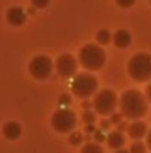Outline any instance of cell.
Segmentation results:
<instances>
[{"label": "cell", "instance_id": "6da1fadb", "mask_svg": "<svg viewBox=\"0 0 151 153\" xmlns=\"http://www.w3.org/2000/svg\"><path fill=\"white\" fill-rule=\"evenodd\" d=\"M119 109L125 118L138 121L147 114V97L138 90H126L119 99Z\"/></svg>", "mask_w": 151, "mask_h": 153}, {"label": "cell", "instance_id": "7a4b0ae2", "mask_svg": "<svg viewBox=\"0 0 151 153\" xmlns=\"http://www.w3.org/2000/svg\"><path fill=\"white\" fill-rule=\"evenodd\" d=\"M78 59H79V63L85 69H88V71H98V69H101L104 66L107 56H106V52L100 46L88 43V44L81 47Z\"/></svg>", "mask_w": 151, "mask_h": 153}, {"label": "cell", "instance_id": "3957f363", "mask_svg": "<svg viewBox=\"0 0 151 153\" xmlns=\"http://www.w3.org/2000/svg\"><path fill=\"white\" fill-rule=\"evenodd\" d=\"M128 74L136 82H145L151 79V55L136 53L128 63Z\"/></svg>", "mask_w": 151, "mask_h": 153}, {"label": "cell", "instance_id": "277c9868", "mask_svg": "<svg viewBox=\"0 0 151 153\" xmlns=\"http://www.w3.org/2000/svg\"><path fill=\"white\" fill-rule=\"evenodd\" d=\"M98 88V81L90 72H81L74 76L72 81V93L79 99H88L95 96Z\"/></svg>", "mask_w": 151, "mask_h": 153}, {"label": "cell", "instance_id": "5b68a950", "mask_svg": "<svg viewBox=\"0 0 151 153\" xmlns=\"http://www.w3.org/2000/svg\"><path fill=\"white\" fill-rule=\"evenodd\" d=\"M52 127L56 133L71 134L76 127V115L68 108H60L52 115Z\"/></svg>", "mask_w": 151, "mask_h": 153}, {"label": "cell", "instance_id": "8992f818", "mask_svg": "<svg viewBox=\"0 0 151 153\" xmlns=\"http://www.w3.org/2000/svg\"><path fill=\"white\" fill-rule=\"evenodd\" d=\"M93 108L98 115L107 116V115L114 114L117 108V96L113 90L103 88L98 93H95L94 100H93Z\"/></svg>", "mask_w": 151, "mask_h": 153}, {"label": "cell", "instance_id": "52a82bcc", "mask_svg": "<svg viewBox=\"0 0 151 153\" xmlns=\"http://www.w3.org/2000/svg\"><path fill=\"white\" fill-rule=\"evenodd\" d=\"M53 62L46 55H37L29 60L28 71L35 79H47L53 72Z\"/></svg>", "mask_w": 151, "mask_h": 153}, {"label": "cell", "instance_id": "ba28073f", "mask_svg": "<svg viewBox=\"0 0 151 153\" xmlns=\"http://www.w3.org/2000/svg\"><path fill=\"white\" fill-rule=\"evenodd\" d=\"M55 69H56L57 75H60L62 78H71V76L76 75L78 60L69 53H63L56 59Z\"/></svg>", "mask_w": 151, "mask_h": 153}, {"label": "cell", "instance_id": "9c48e42d", "mask_svg": "<svg viewBox=\"0 0 151 153\" xmlns=\"http://www.w3.org/2000/svg\"><path fill=\"white\" fill-rule=\"evenodd\" d=\"M6 21L12 27H21L27 21V12L21 6H12L6 12Z\"/></svg>", "mask_w": 151, "mask_h": 153}, {"label": "cell", "instance_id": "30bf717a", "mask_svg": "<svg viewBox=\"0 0 151 153\" xmlns=\"http://www.w3.org/2000/svg\"><path fill=\"white\" fill-rule=\"evenodd\" d=\"M112 41H113V44L117 49H126V47H129L131 43H132V36H131L129 31L120 28V30H117L113 34V40H112Z\"/></svg>", "mask_w": 151, "mask_h": 153}, {"label": "cell", "instance_id": "8fae6325", "mask_svg": "<svg viewBox=\"0 0 151 153\" xmlns=\"http://www.w3.org/2000/svg\"><path fill=\"white\" fill-rule=\"evenodd\" d=\"M3 135L7 138V140H18L22 134V127L21 124L16 121H7L4 125H3Z\"/></svg>", "mask_w": 151, "mask_h": 153}, {"label": "cell", "instance_id": "7c38bea8", "mask_svg": "<svg viewBox=\"0 0 151 153\" xmlns=\"http://www.w3.org/2000/svg\"><path fill=\"white\" fill-rule=\"evenodd\" d=\"M148 133V128H147V125H145V122H142V121H133L132 124L129 125V128H128V134H129V137L133 138V140H139V138H142L144 135H147Z\"/></svg>", "mask_w": 151, "mask_h": 153}, {"label": "cell", "instance_id": "4fadbf2b", "mask_svg": "<svg viewBox=\"0 0 151 153\" xmlns=\"http://www.w3.org/2000/svg\"><path fill=\"white\" fill-rule=\"evenodd\" d=\"M107 144L112 147V149H122L123 147V144H125V135L123 133H120V131H112V133H109L107 135Z\"/></svg>", "mask_w": 151, "mask_h": 153}, {"label": "cell", "instance_id": "5bb4252c", "mask_svg": "<svg viewBox=\"0 0 151 153\" xmlns=\"http://www.w3.org/2000/svg\"><path fill=\"white\" fill-rule=\"evenodd\" d=\"M95 40L98 41V44L106 46V44H109V43L113 40V34H112L107 28H101V30H98V31H97V34H95Z\"/></svg>", "mask_w": 151, "mask_h": 153}, {"label": "cell", "instance_id": "9a60e30c", "mask_svg": "<svg viewBox=\"0 0 151 153\" xmlns=\"http://www.w3.org/2000/svg\"><path fill=\"white\" fill-rule=\"evenodd\" d=\"M81 153H104V150L100 146V143H87L82 146Z\"/></svg>", "mask_w": 151, "mask_h": 153}, {"label": "cell", "instance_id": "2e32d148", "mask_svg": "<svg viewBox=\"0 0 151 153\" xmlns=\"http://www.w3.org/2000/svg\"><path fill=\"white\" fill-rule=\"evenodd\" d=\"M82 141H84V135H82V133H79V131H72V133L69 134V143H71L72 146H79Z\"/></svg>", "mask_w": 151, "mask_h": 153}, {"label": "cell", "instance_id": "e0dca14e", "mask_svg": "<svg viewBox=\"0 0 151 153\" xmlns=\"http://www.w3.org/2000/svg\"><path fill=\"white\" fill-rule=\"evenodd\" d=\"M82 122H84L85 125L94 124L95 122V114L93 111H84V112H82Z\"/></svg>", "mask_w": 151, "mask_h": 153}, {"label": "cell", "instance_id": "ac0fdd59", "mask_svg": "<svg viewBox=\"0 0 151 153\" xmlns=\"http://www.w3.org/2000/svg\"><path fill=\"white\" fill-rule=\"evenodd\" d=\"M131 153H145V146L142 141H133L131 144V149H129Z\"/></svg>", "mask_w": 151, "mask_h": 153}, {"label": "cell", "instance_id": "d6986e66", "mask_svg": "<svg viewBox=\"0 0 151 153\" xmlns=\"http://www.w3.org/2000/svg\"><path fill=\"white\" fill-rule=\"evenodd\" d=\"M31 3H32V6L37 7V9H44V7L49 6L50 0H31Z\"/></svg>", "mask_w": 151, "mask_h": 153}, {"label": "cell", "instance_id": "ffe728a7", "mask_svg": "<svg viewBox=\"0 0 151 153\" xmlns=\"http://www.w3.org/2000/svg\"><path fill=\"white\" fill-rule=\"evenodd\" d=\"M135 1H136V0H116V4L120 6V7H123V9H126V7L133 6Z\"/></svg>", "mask_w": 151, "mask_h": 153}, {"label": "cell", "instance_id": "44dd1931", "mask_svg": "<svg viewBox=\"0 0 151 153\" xmlns=\"http://www.w3.org/2000/svg\"><path fill=\"white\" fill-rule=\"evenodd\" d=\"M94 140L97 141V143L107 140V138H106V135H104V131H103V130H95V133H94Z\"/></svg>", "mask_w": 151, "mask_h": 153}, {"label": "cell", "instance_id": "7402d4cb", "mask_svg": "<svg viewBox=\"0 0 151 153\" xmlns=\"http://www.w3.org/2000/svg\"><path fill=\"white\" fill-rule=\"evenodd\" d=\"M122 118H123V115H122V114H116V112H114V114L110 115V122L117 125V124L122 121Z\"/></svg>", "mask_w": 151, "mask_h": 153}, {"label": "cell", "instance_id": "603a6c76", "mask_svg": "<svg viewBox=\"0 0 151 153\" xmlns=\"http://www.w3.org/2000/svg\"><path fill=\"white\" fill-rule=\"evenodd\" d=\"M59 103H60V106H68L71 103V97L68 94H62L59 99Z\"/></svg>", "mask_w": 151, "mask_h": 153}, {"label": "cell", "instance_id": "cb8c5ba5", "mask_svg": "<svg viewBox=\"0 0 151 153\" xmlns=\"http://www.w3.org/2000/svg\"><path fill=\"white\" fill-rule=\"evenodd\" d=\"M117 131H120V133H123V131H128V128H129V125L126 124V122H123V121H120L117 125Z\"/></svg>", "mask_w": 151, "mask_h": 153}, {"label": "cell", "instance_id": "d4e9b609", "mask_svg": "<svg viewBox=\"0 0 151 153\" xmlns=\"http://www.w3.org/2000/svg\"><path fill=\"white\" fill-rule=\"evenodd\" d=\"M110 124H112V122H110V119H103V121H101V124H100V127H101V130H103V131H106V130H109V128H110Z\"/></svg>", "mask_w": 151, "mask_h": 153}, {"label": "cell", "instance_id": "484cf974", "mask_svg": "<svg viewBox=\"0 0 151 153\" xmlns=\"http://www.w3.org/2000/svg\"><path fill=\"white\" fill-rule=\"evenodd\" d=\"M85 133H95V127H94V124H88L87 127H85Z\"/></svg>", "mask_w": 151, "mask_h": 153}, {"label": "cell", "instance_id": "4316f807", "mask_svg": "<svg viewBox=\"0 0 151 153\" xmlns=\"http://www.w3.org/2000/svg\"><path fill=\"white\" fill-rule=\"evenodd\" d=\"M145 96H147V99H148V102L151 103V82L147 85V88H145Z\"/></svg>", "mask_w": 151, "mask_h": 153}, {"label": "cell", "instance_id": "83f0119b", "mask_svg": "<svg viewBox=\"0 0 151 153\" xmlns=\"http://www.w3.org/2000/svg\"><path fill=\"white\" fill-rule=\"evenodd\" d=\"M91 106H93V105H91L88 100H85V102L82 103V109H85V111H90V108H91Z\"/></svg>", "mask_w": 151, "mask_h": 153}, {"label": "cell", "instance_id": "f1b7e54d", "mask_svg": "<svg viewBox=\"0 0 151 153\" xmlns=\"http://www.w3.org/2000/svg\"><path fill=\"white\" fill-rule=\"evenodd\" d=\"M147 144H148V147L151 150V130H148V133H147Z\"/></svg>", "mask_w": 151, "mask_h": 153}, {"label": "cell", "instance_id": "f546056e", "mask_svg": "<svg viewBox=\"0 0 151 153\" xmlns=\"http://www.w3.org/2000/svg\"><path fill=\"white\" fill-rule=\"evenodd\" d=\"M114 153H131L129 150H125V149H117Z\"/></svg>", "mask_w": 151, "mask_h": 153}, {"label": "cell", "instance_id": "4dcf8cb0", "mask_svg": "<svg viewBox=\"0 0 151 153\" xmlns=\"http://www.w3.org/2000/svg\"><path fill=\"white\" fill-rule=\"evenodd\" d=\"M150 4H151V0H150Z\"/></svg>", "mask_w": 151, "mask_h": 153}]
</instances>
